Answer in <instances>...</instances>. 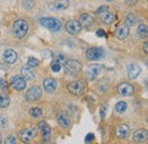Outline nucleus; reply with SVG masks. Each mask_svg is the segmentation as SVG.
Returning <instances> with one entry per match:
<instances>
[{"label": "nucleus", "instance_id": "f257e3e1", "mask_svg": "<svg viewBox=\"0 0 148 144\" xmlns=\"http://www.w3.org/2000/svg\"><path fill=\"white\" fill-rule=\"evenodd\" d=\"M29 30V24L25 19H16L13 24V33L17 39H23Z\"/></svg>", "mask_w": 148, "mask_h": 144}, {"label": "nucleus", "instance_id": "f03ea898", "mask_svg": "<svg viewBox=\"0 0 148 144\" xmlns=\"http://www.w3.org/2000/svg\"><path fill=\"white\" fill-rule=\"evenodd\" d=\"M63 66L65 69V74L67 77H74V75H76L79 72L81 71V69H82V64L79 61H75V60L66 61Z\"/></svg>", "mask_w": 148, "mask_h": 144}, {"label": "nucleus", "instance_id": "7ed1b4c3", "mask_svg": "<svg viewBox=\"0 0 148 144\" xmlns=\"http://www.w3.org/2000/svg\"><path fill=\"white\" fill-rule=\"evenodd\" d=\"M40 24L45 28H47L48 30L53 31V32H57L60 30L62 28V23L59 19L55 17H43L40 19Z\"/></svg>", "mask_w": 148, "mask_h": 144}, {"label": "nucleus", "instance_id": "20e7f679", "mask_svg": "<svg viewBox=\"0 0 148 144\" xmlns=\"http://www.w3.org/2000/svg\"><path fill=\"white\" fill-rule=\"evenodd\" d=\"M105 55V51L103 48H97V47H93V48H89L87 52H86V56L88 60L90 61H97L101 57H104Z\"/></svg>", "mask_w": 148, "mask_h": 144}, {"label": "nucleus", "instance_id": "39448f33", "mask_svg": "<svg viewBox=\"0 0 148 144\" xmlns=\"http://www.w3.org/2000/svg\"><path fill=\"white\" fill-rule=\"evenodd\" d=\"M34 137H36V132H34V129H32V128L23 129V130H21V133H19V140H21L23 143H30V142L33 141Z\"/></svg>", "mask_w": 148, "mask_h": 144}, {"label": "nucleus", "instance_id": "423d86ee", "mask_svg": "<svg viewBox=\"0 0 148 144\" xmlns=\"http://www.w3.org/2000/svg\"><path fill=\"white\" fill-rule=\"evenodd\" d=\"M69 6H70V0H57L48 6V9L51 12H59L66 9Z\"/></svg>", "mask_w": 148, "mask_h": 144}, {"label": "nucleus", "instance_id": "0eeeda50", "mask_svg": "<svg viewBox=\"0 0 148 144\" xmlns=\"http://www.w3.org/2000/svg\"><path fill=\"white\" fill-rule=\"evenodd\" d=\"M81 25L79 23V21H75V19H71L66 23L65 25V30L70 33V35H77L80 31H81Z\"/></svg>", "mask_w": 148, "mask_h": 144}, {"label": "nucleus", "instance_id": "6e6552de", "mask_svg": "<svg viewBox=\"0 0 148 144\" xmlns=\"http://www.w3.org/2000/svg\"><path fill=\"white\" fill-rule=\"evenodd\" d=\"M99 72H100V65H98V64L88 65L87 71H86V77L88 80H95L97 78V75L99 74Z\"/></svg>", "mask_w": 148, "mask_h": 144}, {"label": "nucleus", "instance_id": "1a4fd4ad", "mask_svg": "<svg viewBox=\"0 0 148 144\" xmlns=\"http://www.w3.org/2000/svg\"><path fill=\"white\" fill-rule=\"evenodd\" d=\"M12 87L15 90L21 91L26 87V80L22 75H16V77L12 78Z\"/></svg>", "mask_w": 148, "mask_h": 144}, {"label": "nucleus", "instance_id": "9d476101", "mask_svg": "<svg viewBox=\"0 0 148 144\" xmlns=\"http://www.w3.org/2000/svg\"><path fill=\"white\" fill-rule=\"evenodd\" d=\"M140 72H141V68L138 64H136V63H131V64L128 65V68H127L128 77H129V79H131V80L137 79L138 75L140 74Z\"/></svg>", "mask_w": 148, "mask_h": 144}, {"label": "nucleus", "instance_id": "9b49d317", "mask_svg": "<svg viewBox=\"0 0 148 144\" xmlns=\"http://www.w3.org/2000/svg\"><path fill=\"white\" fill-rule=\"evenodd\" d=\"M41 96H42V90L40 87H37V86L30 88L26 93V98L29 101H37L39 98H41Z\"/></svg>", "mask_w": 148, "mask_h": 144}, {"label": "nucleus", "instance_id": "f8f14e48", "mask_svg": "<svg viewBox=\"0 0 148 144\" xmlns=\"http://www.w3.org/2000/svg\"><path fill=\"white\" fill-rule=\"evenodd\" d=\"M117 90H119L120 95H122V96H131L134 91V88L129 82H122L121 85H119Z\"/></svg>", "mask_w": 148, "mask_h": 144}, {"label": "nucleus", "instance_id": "ddd939ff", "mask_svg": "<svg viewBox=\"0 0 148 144\" xmlns=\"http://www.w3.org/2000/svg\"><path fill=\"white\" fill-rule=\"evenodd\" d=\"M99 17H100L101 22H103L104 24H107V25L112 24V23L116 19L115 14H113V13L110 12L108 9H106V10H105V12H103V13H100V14H99Z\"/></svg>", "mask_w": 148, "mask_h": 144}, {"label": "nucleus", "instance_id": "4468645a", "mask_svg": "<svg viewBox=\"0 0 148 144\" xmlns=\"http://www.w3.org/2000/svg\"><path fill=\"white\" fill-rule=\"evenodd\" d=\"M2 58H3V61H5L6 63L13 64V63H15V62L17 61V53L14 52V51H12V49H7V51L3 52Z\"/></svg>", "mask_w": 148, "mask_h": 144}, {"label": "nucleus", "instance_id": "2eb2a0df", "mask_svg": "<svg viewBox=\"0 0 148 144\" xmlns=\"http://www.w3.org/2000/svg\"><path fill=\"white\" fill-rule=\"evenodd\" d=\"M67 89H69V91H70L71 94L79 96V95H81V94L83 93V86H82L81 82L74 81V82H71V84L67 86Z\"/></svg>", "mask_w": 148, "mask_h": 144}, {"label": "nucleus", "instance_id": "dca6fc26", "mask_svg": "<svg viewBox=\"0 0 148 144\" xmlns=\"http://www.w3.org/2000/svg\"><path fill=\"white\" fill-rule=\"evenodd\" d=\"M21 75L25 79V80H32L36 77V73L33 71V68L30 65H25L21 69Z\"/></svg>", "mask_w": 148, "mask_h": 144}, {"label": "nucleus", "instance_id": "f3484780", "mask_svg": "<svg viewBox=\"0 0 148 144\" xmlns=\"http://www.w3.org/2000/svg\"><path fill=\"white\" fill-rule=\"evenodd\" d=\"M147 138H148V132L146 129H139V130H137L133 134V141L134 142L141 143V142L147 141Z\"/></svg>", "mask_w": 148, "mask_h": 144}, {"label": "nucleus", "instance_id": "a211bd4d", "mask_svg": "<svg viewBox=\"0 0 148 144\" xmlns=\"http://www.w3.org/2000/svg\"><path fill=\"white\" fill-rule=\"evenodd\" d=\"M128 35H129V26L127 24H123V25L119 26L117 30L115 31V36H116L117 39H120V40L125 39L128 37Z\"/></svg>", "mask_w": 148, "mask_h": 144}, {"label": "nucleus", "instance_id": "6ab92c4d", "mask_svg": "<svg viewBox=\"0 0 148 144\" xmlns=\"http://www.w3.org/2000/svg\"><path fill=\"white\" fill-rule=\"evenodd\" d=\"M79 23L81 26L83 28H89L91 26L93 23V17L89 14H83L80 16V19H79Z\"/></svg>", "mask_w": 148, "mask_h": 144}, {"label": "nucleus", "instance_id": "aec40b11", "mask_svg": "<svg viewBox=\"0 0 148 144\" xmlns=\"http://www.w3.org/2000/svg\"><path fill=\"white\" fill-rule=\"evenodd\" d=\"M38 128H39V130L41 132V134H42L43 137L47 138V137L50 136V134H51V128H50V126H49L46 121H40L39 125H38Z\"/></svg>", "mask_w": 148, "mask_h": 144}, {"label": "nucleus", "instance_id": "412c9836", "mask_svg": "<svg viewBox=\"0 0 148 144\" xmlns=\"http://www.w3.org/2000/svg\"><path fill=\"white\" fill-rule=\"evenodd\" d=\"M130 134V128L127 125H120L116 128V135L119 138H127Z\"/></svg>", "mask_w": 148, "mask_h": 144}, {"label": "nucleus", "instance_id": "4be33fe9", "mask_svg": "<svg viewBox=\"0 0 148 144\" xmlns=\"http://www.w3.org/2000/svg\"><path fill=\"white\" fill-rule=\"evenodd\" d=\"M56 87H57V82H56L55 79H53V78L45 79V81H43V88L47 90L48 93L54 91L56 89Z\"/></svg>", "mask_w": 148, "mask_h": 144}, {"label": "nucleus", "instance_id": "5701e85b", "mask_svg": "<svg viewBox=\"0 0 148 144\" xmlns=\"http://www.w3.org/2000/svg\"><path fill=\"white\" fill-rule=\"evenodd\" d=\"M57 121H58V124H59L60 126L64 127V128H67V127L70 126V123H71L69 116H67L66 113H64V112H62V113L58 114V117H57Z\"/></svg>", "mask_w": 148, "mask_h": 144}, {"label": "nucleus", "instance_id": "b1692460", "mask_svg": "<svg viewBox=\"0 0 148 144\" xmlns=\"http://www.w3.org/2000/svg\"><path fill=\"white\" fill-rule=\"evenodd\" d=\"M127 109H128V104H127V102H124V101H121V102H119V103L115 105V111H116L117 113H124Z\"/></svg>", "mask_w": 148, "mask_h": 144}, {"label": "nucleus", "instance_id": "393cba45", "mask_svg": "<svg viewBox=\"0 0 148 144\" xmlns=\"http://www.w3.org/2000/svg\"><path fill=\"white\" fill-rule=\"evenodd\" d=\"M10 103V100L7 95L0 93V108H7Z\"/></svg>", "mask_w": 148, "mask_h": 144}, {"label": "nucleus", "instance_id": "a878e982", "mask_svg": "<svg viewBox=\"0 0 148 144\" xmlns=\"http://www.w3.org/2000/svg\"><path fill=\"white\" fill-rule=\"evenodd\" d=\"M66 62V58L65 56L62 54H58L53 57V62L51 63H57V64H60V65H64V63Z\"/></svg>", "mask_w": 148, "mask_h": 144}, {"label": "nucleus", "instance_id": "bb28decb", "mask_svg": "<svg viewBox=\"0 0 148 144\" xmlns=\"http://www.w3.org/2000/svg\"><path fill=\"white\" fill-rule=\"evenodd\" d=\"M29 114L31 117H33V118H38V117H40L42 114V110L40 108H31L29 110Z\"/></svg>", "mask_w": 148, "mask_h": 144}, {"label": "nucleus", "instance_id": "cd10ccee", "mask_svg": "<svg viewBox=\"0 0 148 144\" xmlns=\"http://www.w3.org/2000/svg\"><path fill=\"white\" fill-rule=\"evenodd\" d=\"M138 33L143 37H147V33H148L147 25L146 24H140L138 26Z\"/></svg>", "mask_w": 148, "mask_h": 144}, {"label": "nucleus", "instance_id": "c85d7f7f", "mask_svg": "<svg viewBox=\"0 0 148 144\" xmlns=\"http://www.w3.org/2000/svg\"><path fill=\"white\" fill-rule=\"evenodd\" d=\"M125 24L128 25V26H132V25H134L136 24V16L133 15V14H129L127 18H125Z\"/></svg>", "mask_w": 148, "mask_h": 144}, {"label": "nucleus", "instance_id": "c756f323", "mask_svg": "<svg viewBox=\"0 0 148 144\" xmlns=\"http://www.w3.org/2000/svg\"><path fill=\"white\" fill-rule=\"evenodd\" d=\"M34 5H36V1L34 0H23V6H24V8H26V9H32L33 7H34Z\"/></svg>", "mask_w": 148, "mask_h": 144}, {"label": "nucleus", "instance_id": "7c9ffc66", "mask_svg": "<svg viewBox=\"0 0 148 144\" xmlns=\"http://www.w3.org/2000/svg\"><path fill=\"white\" fill-rule=\"evenodd\" d=\"M39 61H38L37 58H33V57H30L29 60H27V65H30V66H32V68H36L39 65Z\"/></svg>", "mask_w": 148, "mask_h": 144}, {"label": "nucleus", "instance_id": "2f4dec72", "mask_svg": "<svg viewBox=\"0 0 148 144\" xmlns=\"http://www.w3.org/2000/svg\"><path fill=\"white\" fill-rule=\"evenodd\" d=\"M62 66H63V65H60V64L51 63V70H53L54 72H59L60 71V69H62Z\"/></svg>", "mask_w": 148, "mask_h": 144}, {"label": "nucleus", "instance_id": "473e14b6", "mask_svg": "<svg viewBox=\"0 0 148 144\" xmlns=\"http://www.w3.org/2000/svg\"><path fill=\"white\" fill-rule=\"evenodd\" d=\"M7 124H8L7 118H6V117H3V116H0V126L6 127V126H7Z\"/></svg>", "mask_w": 148, "mask_h": 144}, {"label": "nucleus", "instance_id": "72a5a7b5", "mask_svg": "<svg viewBox=\"0 0 148 144\" xmlns=\"http://www.w3.org/2000/svg\"><path fill=\"white\" fill-rule=\"evenodd\" d=\"M16 142V137L14 136V135H10V136H8L7 137V140H6V143H9V144H13Z\"/></svg>", "mask_w": 148, "mask_h": 144}, {"label": "nucleus", "instance_id": "f704fd0d", "mask_svg": "<svg viewBox=\"0 0 148 144\" xmlns=\"http://www.w3.org/2000/svg\"><path fill=\"white\" fill-rule=\"evenodd\" d=\"M41 55H42L45 58H49V57L53 56V53H51L50 51H43V52H41Z\"/></svg>", "mask_w": 148, "mask_h": 144}, {"label": "nucleus", "instance_id": "c9c22d12", "mask_svg": "<svg viewBox=\"0 0 148 144\" xmlns=\"http://www.w3.org/2000/svg\"><path fill=\"white\" fill-rule=\"evenodd\" d=\"M7 87H8V85H7L6 80H3V79L0 78V88L1 89H7Z\"/></svg>", "mask_w": 148, "mask_h": 144}, {"label": "nucleus", "instance_id": "e433bc0d", "mask_svg": "<svg viewBox=\"0 0 148 144\" xmlns=\"http://www.w3.org/2000/svg\"><path fill=\"white\" fill-rule=\"evenodd\" d=\"M106 9H107V7H106V6H101V7H99V8H98V9L96 10V14H97V15H99L100 13H103V12H105Z\"/></svg>", "mask_w": 148, "mask_h": 144}, {"label": "nucleus", "instance_id": "4c0bfd02", "mask_svg": "<svg viewBox=\"0 0 148 144\" xmlns=\"http://www.w3.org/2000/svg\"><path fill=\"white\" fill-rule=\"evenodd\" d=\"M93 138H95V135L93 134H88L86 136V142H91Z\"/></svg>", "mask_w": 148, "mask_h": 144}, {"label": "nucleus", "instance_id": "58836bf2", "mask_svg": "<svg viewBox=\"0 0 148 144\" xmlns=\"http://www.w3.org/2000/svg\"><path fill=\"white\" fill-rule=\"evenodd\" d=\"M96 35H97L98 37H100V38H101V37H105V36H106V33H105V31H104V30H97Z\"/></svg>", "mask_w": 148, "mask_h": 144}, {"label": "nucleus", "instance_id": "ea45409f", "mask_svg": "<svg viewBox=\"0 0 148 144\" xmlns=\"http://www.w3.org/2000/svg\"><path fill=\"white\" fill-rule=\"evenodd\" d=\"M127 2H128L129 6H133V5H136L137 0H127Z\"/></svg>", "mask_w": 148, "mask_h": 144}, {"label": "nucleus", "instance_id": "a19ab883", "mask_svg": "<svg viewBox=\"0 0 148 144\" xmlns=\"http://www.w3.org/2000/svg\"><path fill=\"white\" fill-rule=\"evenodd\" d=\"M105 107L100 110V117H101V119H104V117H105Z\"/></svg>", "mask_w": 148, "mask_h": 144}, {"label": "nucleus", "instance_id": "79ce46f5", "mask_svg": "<svg viewBox=\"0 0 148 144\" xmlns=\"http://www.w3.org/2000/svg\"><path fill=\"white\" fill-rule=\"evenodd\" d=\"M148 44H147V41H145V42H144V51H145V53H147L148 52Z\"/></svg>", "mask_w": 148, "mask_h": 144}, {"label": "nucleus", "instance_id": "37998d69", "mask_svg": "<svg viewBox=\"0 0 148 144\" xmlns=\"http://www.w3.org/2000/svg\"><path fill=\"white\" fill-rule=\"evenodd\" d=\"M106 1H113V0H106Z\"/></svg>", "mask_w": 148, "mask_h": 144}, {"label": "nucleus", "instance_id": "c03bdc74", "mask_svg": "<svg viewBox=\"0 0 148 144\" xmlns=\"http://www.w3.org/2000/svg\"><path fill=\"white\" fill-rule=\"evenodd\" d=\"M0 143H1V137H0Z\"/></svg>", "mask_w": 148, "mask_h": 144}]
</instances>
